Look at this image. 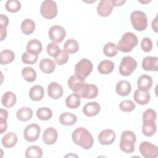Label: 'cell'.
Listing matches in <instances>:
<instances>
[{"label": "cell", "mask_w": 158, "mask_h": 158, "mask_svg": "<svg viewBox=\"0 0 158 158\" xmlns=\"http://www.w3.org/2000/svg\"><path fill=\"white\" fill-rule=\"evenodd\" d=\"M136 141V136L134 132L130 130L123 131L120 136V148L125 153H132L135 149V143Z\"/></svg>", "instance_id": "3"}, {"label": "cell", "mask_w": 158, "mask_h": 158, "mask_svg": "<svg viewBox=\"0 0 158 158\" xmlns=\"http://www.w3.org/2000/svg\"><path fill=\"white\" fill-rule=\"evenodd\" d=\"M48 94L54 99H57L61 98L63 95L64 90L62 86L57 82H51L48 86Z\"/></svg>", "instance_id": "13"}, {"label": "cell", "mask_w": 158, "mask_h": 158, "mask_svg": "<svg viewBox=\"0 0 158 158\" xmlns=\"http://www.w3.org/2000/svg\"><path fill=\"white\" fill-rule=\"evenodd\" d=\"M36 116L41 120H48L52 116V110L48 107H41L36 111Z\"/></svg>", "instance_id": "38"}, {"label": "cell", "mask_w": 158, "mask_h": 158, "mask_svg": "<svg viewBox=\"0 0 158 158\" xmlns=\"http://www.w3.org/2000/svg\"><path fill=\"white\" fill-rule=\"evenodd\" d=\"M133 98L137 104L139 105H146L149 102L151 96L148 91H143L138 89L134 93Z\"/></svg>", "instance_id": "18"}, {"label": "cell", "mask_w": 158, "mask_h": 158, "mask_svg": "<svg viewBox=\"0 0 158 158\" xmlns=\"http://www.w3.org/2000/svg\"><path fill=\"white\" fill-rule=\"evenodd\" d=\"M113 6L109 0H101L97 6V12L101 17H108L111 14Z\"/></svg>", "instance_id": "14"}, {"label": "cell", "mask_w": 158, "mask_h": 158, "mask_svg": "<svg viewBox=\"0 0 158 158\" xmlns=\"http://www.w3.org/2000/svg\"><path fill=\"white\" fill-rule=\"evenodd\" d=\"M35 29V22L31 19H25L21 23V30L26 35H31Z\"/></svg>", "instance_id": "32"}, {"label": "cell", "mask_w": 158, "mask_h": 158, "mask_svg": "<svg viewBox=\"0 0 158 158\" xmlns=\"http://www.w3.org/2000/svg\"><path fill=\"white\" fill-rule=\"evenodd\" d=\"M114 64L109 60H104L98 65V70L101 74L107 75L110 73L114 69Z\"/></svg>", "instance_id": "28"}, {"label": "cell", "mask_w": 158, "mask_h": 158, "mask_svg": "<svg viewBox=\"0 0 158 158\" xmlns=\"http://www.w3.org/2000/svg\"><path fill=\"white\" fill-rule=\"evenodd\" d=\"M38 59V54L26 51L22 56V61L25 64H34Z\"/></svg>", "instance_id": "39"}, {"label": "cell", "mask_w": 158, "mask_h": 158, "mask_svg": "<svg viewBox=\"0 0 158 158\" xmlns=\"http://www.w3.org/2000/svg\"><path fill=\"white\" fill-rule=\"evenodd\" d=\"M142 67L146 71L158 70V57L152 56H147L142 61Z\"/></svg>", "instance_id": "16"}, {"label": "cell", "mask_w": 158, "mask_h": 158, "mask_svg": "<svg viewBox=\"0 0 158 158\" xmlns=\"http://www.w3.org/2000/svg\"><path fill=\"white\" fill-rule=\"evenodd\" d=\"M115 133L111 129L102 130L98 135V141L102 145H109L112 144L115 139Z\"/></svg>", "instance_id": "11"}, {"label": "cell", "mask_w": 158, "mask_h": 158, "mask_svg": "<svg viewBox=\"0 0 158 158\" xmlns=\"http://www.w3.org/2000/svg\"><path fill=\"white\" fill-rule=\"evenodd\" d=\"M93 70V64L88 59H82L78 62L75 67V75L80 79L85 80Z\"/></svg>", "instance_id": "5"}, {"label": "cell", "mask_w": 158, "mask_h": 158, "mask_svg": "<svg viewBox=\"0 0 158 158\" xmlns=\"http://www.w3.org/2000/svg\"><path fill=\"white\" fill-rule=\"evenodd\" d=\"M44 94L43 88L38 85L33 86L29 91V97L32 101H39L43 99Z\"/></svg>", "instance_id": "24"}, {"label": "cell", "mask_w": 158, "mask_h": 158, "mask_svg": "<svg viewBox=\"0 0 158 158\" xmlns=\"http://www.w3.org/2000/svg\"><path fill=\"white\" fill-rule=\"evenodd\" d=\"M137 67L136 60L131 56L123 57L119 66V72L122 75L129 76Z\"/></svg>", "instance_id": "7"}, {"label": "cell", "mask_w": 158, "mask_h": 158, "mask_svg": "<svg viewBox=\"0 0 158 158\" xmlns=\"http://www.w3.org/2000/svg\"><path fill=\"white\" fill-rule=\"evenodd\" d=\"M21 3L17 0H9L6 2L5 8L10 12L15 13L21 9Z\"/></svg>", "instance_id": "40"}, {"label": "cell", "mask_w": 158, "mask_h": 158, "mask_svg": "<svg viewBox=\"0 0 158 158\" xmlns=\"http://www.w3.org/2000/svg\"><path fill=\"white\" fill-rule=\"evenodd\" d=\"M17 101L15 94L12 91H7L3 94L1 98L2 104L6 108L13 107Z\"/></svg>", "instance_id": "26"}, {"label": "cell", "mask_w": 158, "mask_h": 158, "mask_svg": "<svg viewBox=\"0 0 158 158\" xmlns=\"http://www.w3.org/2000/svg\"><path fill=\"white\" fill-rule=\"evenodd\" d=\"M39 67L43 73H51L55 70L56 64L51 59L49 58H45L40 61L39 64Z\"/></svg>", "instance_id": "25"}, {"label": "cell", "mask_w": 158, "mask_h": 158, "mask_svg": "<svg viewBox=\"0 0 158 158\" xmlns=\"http://www.w3.org/2000/svg\"><path fill=\"white\" fill-rule=\"evenodd\" d=\"M7 36V30L6 27L0 26V40L3 41Z\"/></svg>", "instance_id": "48"}, {"label": "cell", "mask_w": 158, "mask_h": 158, "mask_svg": "<svg viewBox=\"0 0 158 158\" xmlns=\"http://www.w3.org/2000/svg\"><path fill=\"white\" fill-rule=\"evenodd\" d=\"M152 28L155 32L157 33V15L152 22Z\"/></svg>", "instance_id": "50"}, {"label": "cell", "mask_w": 158, "mask_h": 158, "mask_svg": "<svg viewBox=\"0 0 158 158\" xmlns=\"http://www.w3.org/2000/svg\"><path fill=\"white\" fill-rule=\"evenodd\" d=\"M40 13L45 19H54L57 14V6L56 2L52 0H46L43 1L40 6Z\"/></svg>", "instance_id": "6"}, {"label": "cell", "mask_w": 158, "mask_h": 158, "mask_svg": "<svg viewBox=\"0 0 158 158\" xmlns=\"http://www.w3.org/2000/svg\"><path fill=\"white\" fill-rule=\"evenodd\" d=\"M100 105L96 102H90L86 104L83 107V113L88 117H93L100 112Z\"/></svg>", "instance_id": "19"}, {"label": "cell", "mask_w": 158, "mask_h": 158, "mask_svg": "<svg viewBox=\"0 0 158 158\" xmlns=\"http://www.w3.org/2000/svg\"><path fill=\"white\" fill-rule=\"evenodd\" d=\"M17 142V136L14 132H8L5 134L2 139L1 143L4 148H10L14 147Z\"/></svg>", "instance_id": "22"}, {"label": "cell", "mask_w": 158, "mask_h": 158, "mask_svg": "<svg viewBox=\"0 0 158 158\" xmlns=\"http://www.w3.org/2000/svg\"><path fill=\"white\" fill-rule=\"evenodd\" d=\"M126 2L125 0L123 1V0H112L110 1V2L112 5V6H122L125 2Z\"/></svg>", "instance_id": "49"}, {"label": "cell", "mask_w": 158, "mask_h": 158, "mask_svg": "<svg viewBox=\"0 0 158 158\" xmlns=\"http://www.w3.org/2000/svg\"><path fill=\"white\" fill-rule=\"evenodd\" d=\"M83 98L93 99L97 97L98 94V88L94 84L85 83L83 88L77 93Z\"/></svg>", "instance_id": "12"}, {"label": "cell", "mask_w": 158, "mask_h": 158, "mask_svg": "<svg viewBox=\"0 0 158 158\" xmlns=\"http://www.w3.org/2000/svg\"><path fill=\"white\" fill-rule=\"evenodd\" d=\"M8 24H9L8 17L4 14H1L0 15V26L7 28V27L8 26Z\"/></svg>", "instance_id": "47"}, {"label": "cell", "mask_w": 158, "mask_h": 158, "mask_svg": "<svg viewBox=\"0 0 158 158\" xmlns=\"http://www.w3.org/2000/svg\"><path fill=\"white\" fill-rule=\"evenodd\" d=\"M46 51L49 56L54 57L60 51V49L56 43L52 42L48 44L46 48Z\"/></svg>", "instance_id": "44"}, {"label": "cell", "mask_w": 158, "mask_h": 158, "mask_svg": "<svg viewBox=\"0 0 158 158\" xmlns=\"http://www.w3.org/2000/svg\"><path fill=\"white\" fill-rule=\"evenodd\" d=\"M7 117H8V112L7 111V110L1 108L0 109V130H1L0 134H2L7 130Z\"/></svg>", "instance_id": "41"}, {"label": "cell", "mask_w": 158, "mask_h": 158, "mask_svg": "<svg viewBox=\"0 0 158 158\" xmlns=\"http://www.w3.org/2000/svg\"><path fill=\"white\" fill-rule=\"evenodd\" d=\"M117 48L115 43L112 42L107 43L103 48V52L107 57H112L117 54Z\"/></svg>", "instance_id": "37"}, {"label": "cell", "mask_w": 158, "mask_h": 158, "mask_svg": "<svg viewBox=\"0 0 158 158\" xmlns=\"http://www.w3.org/2000/svg\"><path fill=\"white\" fill-rule=\"evenodd\" d=\"M80 96L77 93H73L68 96L65 99L66 106L71 109L78 108L80 105Z\"/></svg>", "instance_id": "29"}, {"label": "cell", "mask_w": 158, "mask_h": 158, "mask_svg": "<svg viewBox=\"0 0 158 158\" xmlns=\"http://www.w3.org/2000/svg\"><path fill=\"white\" fill-rule=\"evenodd\" d=\"M67 156H69V157H70V156H77H77L73 155H73H72V154H71V155H67L65 157H67Z\"/></svg>", "instance_id": "51"}, {"label": "cell", "mask_w": 158, "mask_h": 158, "mask_svg": "<svg viewBox=\"0 0 158 158\" xmlns=\"http://www.w3.org/2000/svg\"><path fill=\"white\" fill-rule=\"evenodd\" d=\"M60 123L65 126H72L77 121V116L70 112H64L59 116Z\"/></svg>", "instance_id": "27"}, {"label": "cell", "mask_w": 158, "mask_h": 158, "mask_svg": "<svg viewBox=\"0 0 158 158\" xmlns=\"http://www.w3.org/2000/svg\"><path fill=\"white\" fill-rule=\"evenodd\" d=\"M139 152L145 158H156L158 156V148L148 141H143L139 147Z\"/></svg>", "instance_id": "8"}, {"label": "cell", "mask_w": 158, "mask_h": 158, "mask_svg": "<svg viewBox=\"0 0 158 158\" xmlns=\"http://www.w3.org/2000/svg\"><path fill=\"white\" fill-rule=\"evenodd\" d=\"M73 143L83 149H89L93 145L94 139L90 132L83 127L77 128L72 134Z\"/></svg>", "instance_id": "1"}, {"label": "cell", "mask_w": 158, "mask_h": 158, "mask_svg": "<svg viewBox=\"0 0 158 158\" xmlns=\"http://www.w3.org/2000/svg\"><path fill=\"white\" fill-rule=\"evenodd\" d=\"M69 60V54L64 51L60 50L59 54L54 57L55 62L59 65H62L65 64Z\"/></svg>", "instance_id": "43"}, {"label": "cell", "mask_w": 158, "mask_h": 158, "mask_svg": "<svg viewBox=\"0 0 158 158\" xmlns=\"http://www.w3.org/2000/svg\"><path fill=\"white\" fill-rule=\"evenodd\" d=\"M85 80L78 78L77 75H72L68 80L67 84L69 88L75 93H79L85 85Z\"/></svg>", "instance_id": "15"}, {"label": "cell", "mask_w": 158, "mask_h": 158, "mask_svg": "<svg viewBox=\"0 0 158 158\" xmlns=\"http://www.w3.org/2000/svg\"><path fill=\"white\" fill-rule=\"evenodd\" d=\"M143 125L142 127V133L146 136H152L157 130L155 121L152 120H143Z\"/></svg>", "instance_id": "23"}, {"label": "cell", "mask_w": 158, "mask_h": 158, "mask_svg": "<svg viewBox=\"0 0 158 158\" xmlns=\"http://www.w3.org/2000/svg\"><path fill=\"white\" fill-rule=\"evenodd\" d=\"M26 49L28 52L38 54L42 51V43L36 39H32L27 43Z\"/></svg>", "instance_id": "30"}, {"label": "cell", "mask_w": 158, "mask_h": 158, "mask_svg": "<svg viewBox=\"0 0 158 158\" xmlns=\"http://www.w3.org/2000/svg\"><path fill=\"white\" fill-rule=\"evenodd\" d=\"M22 75L23 78L28 82H33L36 78V72L32 67H24L22 70Z\"/></svg>", "instance_id": "36"}, {"label": "cell", "mask_w": 158, "mask_h": 158, "mask_svg": "<svg viewBox=\"0 0 158 158\" xmlns=\"http://www.w3.org/2000/svg\"><path fill=\"white\" fill-rule=\"evenodd\" d=\"M79 49V44L77 41L74 39L67 40L64 44V51L67 54H73Z\"/></svg>", "instance_id": "35"}, {"label": "cell", "mask_w": 158, "mask_h": 158, "mask_svg": "<svg viewBox=\"0 0 158 158\" xmlns=\"http://www.w3.org/2000/svg\"><path fill=\"white\" fill-rule=\"evenodd\" d=\"M130 20L133 27L137 31H144L148 27L146 14L141 10H135L130 14Z\"/></svg>", "instance_id": "4"}, {"label": "cell", "mask_w": 158, "mask_h": 158, "mask_svg": "<svg viewBox=\"0 0 158 158\" xmlns=\"http://www.w3.org/2000/svg\"><path fill=\"white\" fill-rule=\"evenodd\" d=\"M57 131L53 127L46 128L43 134V140L46 144L51 145L56 143L57 139Z\"/></svg>", "instance_id": "17"}, {"label": "cell", "mask_w": 158, "mask_h": 158, "mask_svg": "<svg viewBox=\"0 0 158 158\" xmlns=\"http://www.w3.org/2000/svg\"><path fill=\"white\" fill-rule=\"evenodd\" d=\"M43 156V151L38 146H30L25 151L27 158H41Z\"/></svg>", "instance_id": "34"}, {"label": "cell", "mask_w": 158, "mask_h": 158, "mask_svg": "<svg viewBox=\"0 0 158 158\" xmlns=\"http://www.w3.org/2000/svg\"><path fill=\"white\" fill-rule=\"evenodd\" d=\"M156 112L152 109H146L143 114V120L156 121Z\"/></svg>", "instance_id": "46"}, {"label": "cell", "mask_w": 158, "mask_h": 158, "mask_svg": "<svg viewBox=\"0 0 158 158\" xmlns=\"http://www.w3.org/2000/svg\"><path fill=\"white\" fill-rule=\"evenodd\" d=\"M152 85V79L148 75H141L137 80V86L139 89L149 91Z\"/></svg>", "instance_id": "20"}, {"label": "cell", "mask_w": 158, "mask_h": 158, "mask_svg": "<svg viewBox=\"0 0 158 158\" xmlns=\"http://www.w3.org/2000/svg\"><path fill=\"white\" fill-rule=\"evenodd\" d=\"M138 44L137 36L131 32H126L122 36L117 46V50L123 52H129Z\"/></svg>", "instance_id": "2"}, {"label": "cell", "mask_w": 158, "mask_h": 158, "mask_svg": "<svg viewBox=\"0 0 158 158\" xmlns=\"http://www.w3.org/2000/svg\"><path fill=\"white\" fill-rule=\"evenodd\" d=\"M48 35L52 42L58 43L63 41L66 36V31L65 29L60 25H53L49 28Z\"/></svg>", "instance_id": "10"}, {"label": "cell", "mask_w": 158, "mask_h": 158, "mask_svg": "<svg viewBox=\"0 0 158 158\" xmlns=\"http://www.w3.org/2000/svg\"><path fill=\"white\" fill-rule=\"evenodd\" d=\"M136 107L135 104L131 100H123L119 104L120 109L125 112L133 111Z\"/></svg>", "instance_id": "42"}, {"label": "cell", "mask_w": 158, "mask_h": 158, "mask_svg": "<svg viewBox=\"0 0 158 158\" xmlns=\"http://www.w3.org/2000/svg\"><path fill=\"white\" fill-rule=\"evenodd\" d=\"M17 118L22 122H27L33 116V110L30 107H22L16 112Z\"/></svg>", "instance_id": "31"}, {"label": "cell", "mask_w": 158, "mask_h": 158, "mask_svg": "<svg viewBox=\"0 0 158 158\" xmlns=\"http://www.w3.org/2000/svg\"><path fill=\"white\" fill-rule=\"evenodd\" d=\"M115 91L118 95L121 96H127L130 93L131 86L129 81L127 80H121L116 85Z\"/></svg>", "instance_id": "21"}, {"label": "cell", "mask_w": 158, "mask_h": 158, "mask_svg": "<svg viewBox=\"0 0 158 158\" xmlns=\"http://www.w3.org/2000/svg\"><path fill=\"white\" fill-rule=\"evenodd\" d=\"M41 129L36 123H31L28 125L23 131V137L28 142L36 141L40 135Z\"/></svg>", "instance_id": "9"}, {"label": "cell", "mask_w": 158, "mask_h": 158, "mask_svg": "<svg viewBox=\"0 0 158 158\" xmlns=\"http://www.w3.org/2000/svg\"><path fill=\"white\" fill-rule=\"evenodd\" d=\"M152 42L149 38L145 37L143 38L141 43V48L142 50L146 52H149L151 51L152 49Z\"/></svg>", "instance_id": "45"}, {"label": "cell", "mask_w": 158, "mask_h": 158, "mask_svg": "<svg viewBox=\"0 0 158 158\" xmlns=\"http://www.w3.org/2000/svg\"><path fill=\"white\" fill-rule=\"evenodd\" d=\"M15 59L14 52L9 49H5L0 52V63L1 65H6L11 63Z\"/></svg>", "instance_id": "33"}]
</instances>
